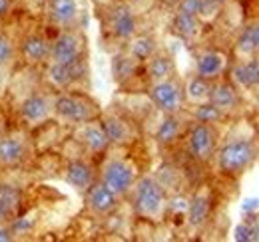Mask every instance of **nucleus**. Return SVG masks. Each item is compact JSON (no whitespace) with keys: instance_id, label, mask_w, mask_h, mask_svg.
<instances>
[{"instance_id":"f257e3e1","label":"nucleus","mask_w":259,"mask_h":242,"mask_svg":"<svg viewBox=\"0 0 259 242\" xmlns=\"http://www.w3.org/2000/svg\"><path fill=\"white\" fill-rule=\"evenodd\" d=\"M132 193V205L134 211L138 212L142 218L148 220H158L162 218L165 207H167V199H165V191H163L162 183L154 177H142L138 179Z\"/></svg>"},{"instance_id":"f03ea898","label":"nucleus","mask_w":259,"mask_h":242,"mask_svg":"<svg viewBox=\"0 0 259 242\" xmlns=\"http://www.w3.org/2000/svg\"><path fill=\"white\" fill-rule=\"evenodd\" d=\"M54 117L62 123L70 125H80L86 121H92L100 117V107L96 101H92L84 93H72L62 91L54 95Z\"/></svg>"},{"instance_id":"7ed1b4c3","label":"nucleus","mask_w":259,"mask_h":242,"mask_svg":"<svg viewBox=\"0 0 259 242\" xmlns=\"http://www.w3.org/2000/svg\"><path fill=\"white\" fill-rule=\"evenodd\" d=\"M218 155V167L224 175L235 177L239 173H243L255 159V145L253 141L241 137V139H231L226 145H222V149L215 153Z\"/></svg>"},{"instance_id":"20e7f679","label":"nucleus","mask_w":259,"mask_h":242,"mask_svg":"<svg viewBox=\"0 0 259 242\" xmlns=\"http://www.w3.org/2000/svg\"><path fill=\"white\" fill-rule=\"evenodd\" d=\"M86 56V38L76 28H62L50 44L48 64H74Z\"/></svg>"},{"instance_id":"39448f33","label":"nucleus","mask_w":259,"mask_h":242,"mask_svg":"<svg viewBox=\"0 0 259 242\" xmlns=\"http://www.w3.org/2000/svg\"><path fill=\"white\" fill-rule=\"evenodd\" d=\"M100 181L106 187H110L118 197H124L134 189L138 177H136V169L130 161L120 159V157H112L104 163L102 173H100Z\"/></svg>"},{"instance_id":"423d86ee","label":"nucleus","mask_w":259,"mask_h":242,"mask_svg":"<svg viewBox=\"0 0 259 242\" xmlns=\"http://www.w3.org/2000/svg\"><path fill=\"white\" fill-rule=\"evenodd\" d=\"M18 115L28 127H38L54 117V95L46 91H32L28 93L20 105Z\"/></svg>"},{"instance_id":"0eeeda50","label":"nucleus","mask_w":259,"mask_h":242,"mask_svg":"<svg viewBox=\"0 0 259 242\" xmlns=\"http://www.w3.org/2000/svg\"><path fill=\"white\" fill-rule=\"evenodd\" d=\"M148 95H150V101L154 103V107L160 109L162 113H180L182 111L184 90L174 78L154 82L148 90Z\"/></svg>"},{"instance_id":"6e6552de","label":"nucleus","mask_w":259,"mask_h":242,"mask_svg":"<svg viewBox=\"0 0 259 242\" xmlns=\"http://www.w3.org/2000/svg\"><path fill=\"white\" fill-rule=\"evenodd\" d=\"M215 147H218V137H215L213 125L195 121L190 127V133H188V151H190V155L199 163H207L215 155Z\"/></svg>"},{"instance_id":"1a4fd4ad","label":"nucleus","mask_w":259,"mask_h":242,"mask_svg":"<svg viewBox=\"0 0 259 242\" xmlns=\"http://www.w3.org/2000/svg\"><path fill=\"white\" fill-rule=\"evenodd\" d=\"M30 155V141L24 131H12L0 135V167L12 169L22 165Z\"/></svg>"},{"instance_id":"9d476101","label":"nucleus","mask_w":259,"mask_h":242,"mask_svg":"<svg viewBox=\"0 0 259 242\" xmlns=\"http://www.w3.org/2000/svg\"><path fill=\"white\" fill-rule=\"evenodd\" d=\"M106 24H108V30L112 32V36L122 40V42L132 40L136 36V30H138L136 12H134V8L130 6L128 2L112 4L108 14H106Z\"/></svg>"},{"instance_id":"9b49d317","label":"nucleus","mask_w":259,"mask_h":242,"mask_svg":"<svg viewBox=\"0 0 259 242\" xmlns=\"http://www.w3.org/2000/svg\"><path fill=\"white\" fill-rule=\"evenodd\" d=\"M88 72L86 60L74 62V64H46V82L54 90L66 91L72 88L78 80H82Z\"/></svg>"},{"instance_id":"f8f14e48","label":"nucleus","mask_w":259,"mask_h":242,"mask_svg":"<svg viewBox=\"0 0 259 242\" xmlns=\"http://www.w3.org/2000/svg\"><path fill=\"white\" fill-rule=\"evenodd\" d=\"M50 44L52 40H48L44 34L30 32L20 40L18 56L26 66H44L48 64V58H50Z\"/></svg>"},{"instance_id":"ddd939ff","label":"nucleus","mask_w":259,"mask_h":242,"mask_svg":"<svg viewBox=\"0 0 259 242\" xmlns=\"http://www.w3.org/2000/svg\"><path fill=\"white\" fill-rule=\"evenodd\" d=\"M118 203H120V197L110 189L106 187L102 181L94 183L88 191H86V205L90 212H94L98 216H108L118 209Z\"/></svg>"},{"instance_id":"4468645a","label":"nucleus","mask_w":259,"mask_h":242,"mask_svg":"<svg viewBox=\"0 0 259 242\" xmlns=\"http://www.w3.org/2000/svg\"><path fill=\"white\" fill-rule=\"evenodd\" d=\"M76 139H78V143H82V147L86 151L94 153V155L108 151V147H110V141H108L100 121L96 119L80 123L78 131H76Z\"/></svg>"},{"instance_id":"2eb2a0df","label":"nucleus","mask_w":259,"mask_h":242,"mask_svg":"<svg viewBox=\"0 0 259 242\" xmlns=\"http://www.w3.org/2000/svg\"><path fill=\"white\" fill-rule=\"evenodd\" d=\"M100 125L104 129L110 145H128V143L134 141V137H136L132 123L126 121L124 117H120V115H112V113L110 115H104L100 119Z\"/></svg>"},{"instance_id":"dca6fc26","label":"nucleus","mask_w":259,"mask_h":242,"mask_svg":"<svg viewBox=\"0 0 259 242\" xmlns=\"http://www.w3.org/2000/svg\"><path fill=\"white\" fill-rule=\"evenodd\" d=\"M64 179L70 187H74L80 193H86L94 183H96V175L90 163H86L84 159H74L66 165Z\"/></svg>"},{"instance_id":"f3484780","label":"nucleus","mask_w":259,"mask_h":242,"mask_svg":"<svg viewBox=\"0 0 259 242\" xmlns=\"http://www.w3.org/2000/svg\"><path fill=\"white\" fill-rule=\"evenodd\" d=\"M226 68L227 56L220 50H205L197 56V62H195V74L211 82H215L226 72Z\"/></svg>"},{"instance_id":"a211bd4d","label":"nucleus","mask_w":259,"mask_h":242,"mask_svg":"<svg viewBox=\"0 0 259 242\" xmlns=\"http://www.w3.org/2000/svg\"><path fill=\"white\" fill-rule=\"evenodd\" d=\"M48 18L54 26L72 28L74 22L78 20V2L76 0H48Z\"/></svg>"},{"instance_id":"6ab92c4d","label":"nucleus","mask_w":259,"mask_h":242,"mask_svg":"<svg viewBox=\"0 0 259 242\" xmlns=\"http://www.w3.org/2000/svg\"><path fill=\"white\" fill-rule=\"evenodd\" d=\"M211 211V193L209 189H199L188 203V222L192 228H201Z\"/></svg>"},{"instance_id":"aec40b11","label":"nucleus","mask_w":259,"mask_h":242,"mask_svg":"<svg viewBox=\"0 0 259 242\" xmlns=\"http://www.w3.org/2000/svg\"><path fill=\"white\" fill-rule=\"evenodd\" d=\"M144 64H146V76H148V80L152 84L154 82H162V80H169L176 74L174 60L163 52H156L150 60H146Z\"/></svg>"},{"instance_id":"412c9836","label":"nucleus","mask_w":259,"mask_h":242,"mask_svg":"<svg viewBox=\"0 0 259 242\" xmlns=\"http://www.w3.org/2000/svg\"><path fill=\"white\" fill-rule=\"evenodd\" d=\"M20 191L12 185L0 183V224H8L14 220L16 211L20 207Z\"/></svg>"},{"instance_id":"4be33fe9","label":"nucleus","mask_w":259,"mask_h":242,"mask_svg":"<svg viewBox=\"0 0 259 242\" xmlns=\"http://www.w3.org/2000/svg\"><path fill=\"white\" fill-rule=\"evenodd\" d=\"M207 101H211L224 113H229L231 109L237 107L239 95H237V90L231 84H227V82H215V84H211V91H209V99Z\"/></svg>"},{"instance_id":"5701e85b","label":"nucleus","mask_w":259,"mask_h":242,"mask_svg":"<svg viewBox=\"0 0 259 242\" xmlns=\"http://www.w3.org/2000/svg\"><path fill=\"white\" fill-rule=\"evenodd\" d=\"M182 135V119L178 113H163V119L160 121L156 129V141L162 147L174 145Z\"/></svg>"},{"instance_id":"b1692460","label":"nucleus","mask_w":259,"mask_h":242,"mask_svg":"<svg viewBox=\"0 0 259 242\" xmlns=\"http://www.w3.org/2000/svg\"><path fill=\"white\" fill-rule=\"evenodd\" d=\"M233 80L241 88H255V86H259V58L249 56L245 62L235 64Z\"/></svg>"},{"instance_id":"393cba45","label":"nucleus","mask_w":259,"mask_h":242,"mask_svg":"<svg viewBox=\"0 0 259 242\" xmlns=\"http://www.w3.org/2000/svg\"><path fill=\"white\" fill-rule=\"evenodd\" d=\"M171 28L174 32L184 38V40H194L195 36L201 32V18L195 14H188V12H180L176 10L174 20H171Z\"/></svg>"},{"instance_id":"a878e982","label":"nucleus","mask_w":259,"mask_h":242,"mask_svg":"<svg viewBox=\"0 0 259 242\" xmlns=\"http://www.w3.org/2000/svg\"><path fill=\"white\" fill-rule=\"evenodd\" d=\"M128 54L136 62L144 64L146 60H150L156 52H158V46H156V40L152 36H134L132 40H128Z\"/></svg>"},{"instance_id":"bb28decb","label":"nucleus","mask_w":259,"mask_h":242,"mask_svg":"<svg viewBox=\"0 0 259 242\" xmlns=\"http://www.w3.org/2000/svg\"><path fill=\"white\" fill-rule=\"evenodd\" d=\"M211 80H205L201 76L195 74L194 78L186 84V90H184V99H188L190 103H203L209 99V91H211Z\"/></svg>"},{"instance_id":"cd10ccee","label":"nucleus","mask_w":259,"mask_h":242,"mask_svg":"<svg viewBox=\"0 0 259 242\" xmlns=\"http://www.w3.org/2000/svg\"><path fill=\"white\" fill-rule=\"evenodd\" d=\"M237 52L247 58L259 54V22H251L241 30L237 38Z\"/></svg>"},{"instance_id":"c85d7f7f","label":"nucleus","mask_w":259,"mask_h":242,"mask_svg":"<svg viewBox=\"0 0 259 242\" xmlns=\"http://www.w3.org/2000/svg\"><path fill=\"white\" fill-rule=\"evenodd\" d=\"M18 58V44H14V40L6 34L0 32V74H10L14 62Z\"/></svg>"},{"instance_id":"c756f323","label":"nucleus","mask_w":259,"mask_h":242,"mask_svg":"<svg viewBox=\"0 0 259 242\" xmlns=\"http://www.w3.org/2000/svg\"><path fill=\"white\" fill-rule=\"evenodd\" d=\"M140 62H136L130 54H118L112 60V74L116 78V82H126L130 78H134L138 74Z\"/></svg>"},{"instance_id":"7c9ffc66","label":"nucleus","mask_w":259,"mask_h":242,"mask_svg":"<svg viewBox=\"0 0 259 242\" xmlns=\"http://www.w3.org/2000/svg\"><path fill=\"white\" fill-rule=\"evenodd\" d=\"M192 115H194L195 121H199V123H207V125H213V123H218V121H222L226 117V113L220 109V107H215L211 101H203V103H197L194 107V111H192Z\"/></svg>"},{"instance_id":"2f4dec72","label":"nucleus","mask_w":259,"mask_h":242,"mask_svg":"<svg viewBox=\"0 0 259 242\" xmlns=\"http://www.w3.org/2000/svg\"><path fill=\"white\" fill-rule=\"evenodd\" d=\"M203 4H205V0H180V2H178V10H180V12H188V14L199 16L201 10H203Z\"/></svg>"},{"instance_id":"473e14b6","label":"nucleus","mask_w":259,"mask_h":242,"mask_svg":"<svg viewBox=\"0 0 259 242\" xmlns=\"http://www.w3.org/2000/svg\"><path fill=\"white\" fill-rule=\"evenodd\" d=\"M251 232H253V228L249 224H239L235 228V238H239V240H253Z\"/></svg>"},{"instance_id":"72a5a7b5","label":"nucleus","mask_w":259,"mask_h":242,"mask_svg":"<svg viewBox=\"0 0 259 242\" xmlns=\"http://www.w3.org/2000/svg\"><path fill=\"white\" fill-rule=\"evenodd\" d=\"M10 240H14V232L6 224H0V242H10Z\"/></svg>"},{"instance_id":"f704fd0d","label":"nucleus","mask_w":259,"mask_h":242,"mask_svg":"<svg viewBox=\"0 0 259 242\" xmlns=\"http://www.w3.org/2000/svg\"><path fill=\"white\" fill-rule=\"evenodd\" d=\"M12 12V0H0V18L8 16Z\"/></svg>"},{"instance_id":"c9c22d12","label":"nucleus","mask_w":259,"mask_h":242,"mask_svg":"<svg viewBox=\"0 0 259 242\" xmlns=\"http://www.w3.org/2000/svg\"><path fill=\"white\" fill-rule=\"evenodd\" d=\"M205 2H207V4H211L213 8H218V10H220L222 6H226L229 0H205Z\"/></svg>"},{"instance_id":"e433bc0d","label":"nucleus","mask_w":259,"mask_h":242,"mask_svg":"<svg viewBox=\"0 0 259 242\" xmlns=\"http://www.w3.org/2000/svg\"><path fill=\"white\" fill-rule=\"evenodd\" d=\"M134 2H138V4H150V2H154V0H134Z\"/></svg>"}]
</instances>
